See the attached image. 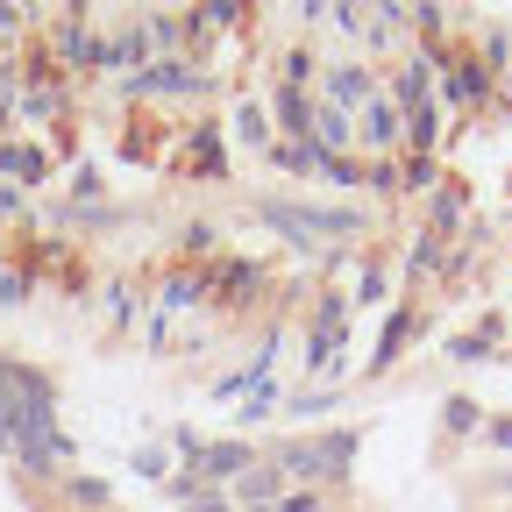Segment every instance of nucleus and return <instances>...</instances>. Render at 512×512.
Segmentation results:
<instances>
[{
	"label": "nucleus",
	"instance_id": "nucleus-1",
	"mask_svg": "<svg viewBox=\"0 0 512 512\" xmlns=\"http://www.w3.org/2000/svg\"><path fill=\"white\" fill-rule=\"evenodd\" d=\"M349 456H356V427L320 434V441H292L285 456H278V470H285V477H342Z\"/></svg>",
	"mask_w": 512,
	"mask_h": 512
},
{
	"label": "nucleus",
	"instance_id": "nucleus-2",
	"mask_svg": "<svg viewBox=\"0 0 512 512\" xmlns=\"http://www.w3.org/2000/svg\"><path fill=\"white\" fill-rule=\"evenodd\" d=\"M264 221L299 235V242H335V235H356V214H328V207H292V200H264Z\"/></svg>",
	"mask_w": 512,
	"mask_h": 512
},
{
	"label": "nucleus",
	"instance_id": "nucleus-3",
	"mask_svg": "<svg viewBox=\"0 0 512 512\" xmlns=\"http://www.w3.org/2000/svg\"><path fill=\"white\" fill-rule=\"evenodd\" d=\"M377 100V79L363 72V64H335V72H328V107H370Z\"/></svg>",
	"mask_w": 512,
	"mask_h": 512
},
{
	"label": "nucleus",
	"instance_id": "nucleus-4",
	"mask_svg": "<svg viewBox=\"0 0 512 512\" xmlns=\"http://www.w3.org/2000/svg\"><path fill=\"white\" fill-rule=\"evenodd\" d=\"M399 136H406V114H399V100H384V93H377V100L363 107V143H370V150H392Z\"/></svg>",
	"mask_w": 512,
	"mask_h": 512
},
{
	"label": "nucleus",
	"instance_id": "nucleus-5",
	"mask_svg": "<svg viewBox=\"0 0 512 512\" xmlns=\"http://www.w3.org/2000/svg\"><path fill=\"white\" fill-rule=\"evenodd\" d=\"M427 86H434V57L420 50V57H406V64H399V86H392V93H399V107L413 114V107H427Z\"/></svg>",
	"mask_w": 512,
	"mask_h": 512
},
{
	"label": "nucleus",
	"instance_id": "nucleus-6",
	"mask_svg": "<svg viewBox=\"0 0 512 512\" xmlns=\"http://www.w3.org/2000/svg\"><path fill=\"white\" fill-rule=\"evenodd\" d=\"M441 86H448V100H463V107H477L491 79H484V64H477V57H448V79H441Z\"/></svg>",
	"mask_w": 512,
	"mask_h": 512
},
{
	"label": "nucleus",
	"instance_id": "nucleus-7",
	"mask_svg": "<svg viewBox=\"0 0 512 512\" xmlns=\"http://www.w3.org/2000/svg\"><path fill=\"white\" fill-rule=\"evenodd\" d=\"M249 470V448L242 441H207L200 448V477H242Z\"/></svg>",
	"mask_w": 512,
	"mask_h": 512
},
{
	"label": "nucleus",
	"instance_id": "nucleus-8",
	"mask_svg": "<svg viewBox=\"0 0 512 512\" xmlns=\"http://www.w3.org/2000/svg\"><path fill=\"white\" fill-rule=\"evenodd\" d=\"M278 491H285V470H242V498L249 505H271Z\"/></svg>",
	"mask_w": 512,
	"mask_h": 512
},
{
	"label": "nucleus",
	"instance_id": "nucleus-9",
	"mask_svg": "<svg viewBox=\"0 0 512 512\" xmlns=\"http://www.w3.org/2000/svg\"><path fill=\"white\" fill-rule=\"evenodd\" d=\"M0 171H22V178H43V150H22V143H0Z\"/></svg>",
	"mask_w": 512,
	"mask_h": 512
},
{
	"label": "nucleus",
	"instance_id": "nucleus-10",
	"mask_svg": "<svg viewBox=\"0 0 512 512\" xmlns=\"http://www.w3.org/2000/svg\"><path fill=\"white\" fill-rule=\"evenodd\" d=\"M406 328H413V313H392V328H384V349L370 356L377 370H384V363H392V356H399V342H406Z\"/></svg>",
	"mask_w": 512,
	"mask_h": 512
},
{
	"label": "nucleus",
	"instance_id": "nucleus-11",
	"mask_svg": "<svg viewBox=\"0 0 512 512\" xmlns=\"http://www.w3.org/2000/svg\"><path fill=\"white\" fill-rule=\"evenodd\" d=\"M256 512H320V491H292V498H271V505H256Z\"/></svg>",
	"mask_w": 512,
	"mask_h": 512
},
{
	"label": "nucleus",
	"instance_id": "nucleus-12",
	"mask_svg": "<svg viewBox=\"0 0 512 512\" xmlns=\"http://www.w3.org/2000/svg\"><path fill=\"white\" fill-rule=\"evenodd\" d=\"M448 427H477V399H448Z\"/></svg>",
	"mask_w": 512,
	"mask_h": 512
},
{
	"label": "nucleus",
	"instance_id": "nucleus-13",
	"mask_svg": "<svg viewBox=\"0 0 512 512\" xmlns=\"http://www.w3.org/2000/svg\"><path fill=\"white\" fill-rule=\"evenodd\" d=\"M491 441H498V448H512V420H491Z\"/></svg>",
	"mask_w": 512,
	"mask_h": 512
},
{
	"label": "nucleus",
	"instance_id": "nucleus-14",
	"mask_svg": "<svg viewBox=\"0 0 512 512\" xmlns=\"http://www.w3.org/2000/svg\"><path fill=\"white\" fill-rule=\"evenodd\" d=\"M200 512H228V505H221V498H207V505H200Z\"/></svg>",
	"mask_w": 512,
	"mask_h": 512
}]
</instances>
